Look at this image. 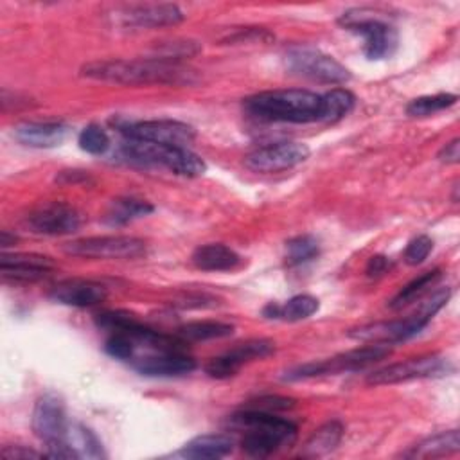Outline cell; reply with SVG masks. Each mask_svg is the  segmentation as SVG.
<instances>
[{
	"label": "cell",
	"instance_id": "1",
	"mask_svg": "<svg viewBox=\"0 0 460 460\" xmlns=\"http://www.w3.org/2000/svg\"><path fill=\"white\" fill-rule=\"evenodd\" d=\"M81 75L115 84H189L194 72L180 61L158 58L142 59H102L83 65Z\"/></svg>",
	"mask_w": 460,
	"mask_h": 460
},
{
	"label": "cell",
	"instance_id": "2",
	"mask_svg": "<svg viewBox=\"0 0 460 460\" xmlns=\"http://www.w3.org/2000/svg\"><path fill=\"white\" fill-rule=\"evenodd\" d=\"M243 108L262 122H322V95L302 88L259 92L246 97Z\"/></svg>",
	"mask_w": 460,
	"mask_h": 460
},
{
	"label": "cell",
	"instance_id": "3",
	"mask_svg": "<svg viewBox=\"0 0 460 460\" xmlns=\"http://www.w3.org/2000/svg\"><path fill=\"white\" fill-rule=\"evenodd\" d=\"M228 426L244 431L241 447L246 455L264 458L273 455L284 446H289L296 438V426L271 411L246 408L234 413L228 419Z\"/></svg>",
	"mask_w": 460,
	"mask_h": 460
},
{
	"label": "cell",
	"instance_id": "4",
	"mask_svg": "<svg viewBox=\"0 0 460 460\" xmlns=\"http://www.w3.org/2000/svg\"><path fill=\"white\" fill-rule=\"evenodd\" d=\"M449 288H442L435 291L426 302L420 304V307L411 313L406 318L401 320H390V322H376L368 325L356 327L349 332L352 340L367 341V343H399L413 338L419 334L429 322L431 318L444 307V304L449 300Z\"/></svg>",
	"mask_w": 460,
	"mask_h": 460
},
{
	"label": "cell",
	"instance_id": "5",
	"mask_svg": "<svg viewBox=\"0 0 460 460\" xmlns=\"http://www.w3.org/2000/svg\"><path fill=\"white\" fill-rule=\"evenodd\" d=\"M122 153L131 162L142 165H160L185 178H198L207 172L205 160L183 146H165L126 138L122 144Z\"/></svg>",
	"mask_w": 460,
	"mask_h": 460
},
{
	"label": "cell",
	"instance_id": "6",
	"mask_svg": "<svg viewBox=\"0 0 460 460\" xmlns=\"http://www.w3.org/2000/svg\"><path fill=\"white\" fill-rule=\"evenodd\" d=\"M392 354L390 345L386 343H370L365 347H358L347 352H341L338 356L320 359V361H309L304 365H298L286 372V381H300V379H311V377H322V376H334L341 372H356L363 370Z\"/></svg>",
	"mask_w": 460,
	"mask_h": 460
},
{
	"label": "cell",
	"instance_id": "7",
	"mask_svg": "<svg viewBox=\"0 0 460 460\" xmlns=\"http://www.w3.org/2000/svg\"><path fill=\"white\" fill-rule=\"evenodd\" d=\"M374 14L376 11L372 9H349L340 16L338 23L349 32L363 38V52L367 59L390 58L397 49V31Z\"/></svg>",
	"mask_w": 460,
	"mask_h": 460
},
{
	"label": "cell",
	"instance_id": "8",
	"mask_svg": "<svg viewBox=\"0 0 460 460\" xmlns=\"http://www.w3.org/2000/svg\"><path fill=\"white\" fill-rule=\"evenodd\" d=\"M284 66L296 77L323 84H343L350 79V72L332 56L309 45H295L284 52Z\"/></svg>",
	"mask_w": 460,
	"mask_h": 460
},
{
	"label": "cell",
	"instance_id": "9",
	"mask_svg": "<svg viewBox=\"0 0 460 460\" xmlns=\"http://www.w3.org/2000/svg\"><path fill=\"white\" fill-rule=\"evenodd\" d=\"M63 252L86 259H138L146 255L147 244L133 235H92L65 243Z\"/></svg>",
	"mask_w": 460,
	"mask_h": 460
},
{
	"label": "cell",
	"instance_id": "10",
	"mask_svg": "<svg viewBox=\"0 0 460 460\" xmlns=\"http://www.w3.org/2000/svg\"><path fill=\"white\" fill-rule=\"evenodd\" d=\"M453 370V365L447 358L440 354H428L419 358H410L406 361L386 365L379 370H374L367 376L368 385H395L413 379L440 377Z\"/></svg>",
	"mask_w": 460,
	"mask_h": 460
},
{
	"label": "cell",
	"instance_id": "11",
	"mask_svg": "<svg viewBox=\"0 0 460 460\" xmlns=\"http://www.w3.org/2000/svg\"><path fill=\"white\" fill-rule=\"evenodd\" d=\"M119 131L128 140L165 144V146H183L187 147L194 138L196 131L190 124L172 119H153L138 122H120Z\"/></svg>",
	"mask_w": 460,
	"mask_h": 460
},
{
	"label": "cell",
	"instance_id": "12",
	"mask_svg": "<svg viewBox=\"0 0 460 460\" xmlns=\"http://www.w3.org/2000/svg\"><path fill=\"white\" fill-rule=\"evenodd\" d=\"M111 18L124 29H158L181 23L185 14L174 4H135L115 7Z\"/></svg>",
	"mask_w": 460,
	"mask_h": 460
},
{
	"label": "cell",
	"instance_id": "13",
	"mask_svg": "<svg viewBox=\"0 0 460 460\" xmlns=\"http://www.w3.org/2000/svg\"><path fill=\"white\" fill-rule=\"evenodd\" d=\"M309 158V147L302 142H275L261 146L246 155L244 165L255 172H280L293 169Z\"/></svg>",
	"mask_w": 460,
	"mask_h": 460
},
{
	"label": "cell",
	"instance_id": "14",
	"mask_svg": "<svg viewBox=\"0 0 460 460\" xmlns=\"http://www.w3.org/2000/svg\"><path fill=\"white\" fill-rule=\"evenodd\" d=\"M273 350H275V343L271 340L252 338L243 343H237L225 354L212 358L205 365V372L214 379H228V377L235 376L243 368V365L255 361V359H262V358L273 354Z\"/></svg>",
	"mask_w": 460,
	"mask_h": 460
},
{
	"label": "cell",
	"instance_id": "15",
	"mask_svg": "<svg viewBox=\"0 0 460 460\" xmlns=\"http://www.w3.org/2000/svg\"><path fill=\"white\" fill-rule=\"evenodd\" d=\"M25 226L40 235H68L79 230L81 214L66 203H45L25 217Z\"/></svg>",
	"mask_w": 460,
	"mask_h": 460
},
{
	"label": "cell",
	"instance_id": "16",
	"mask_svg": "<svg viewBox=\"0 0 460 460\" xmlns=\"http://www.w3.org/2000/svg\"><path fill=\"white\" fill-rule=\"evenodd\" d=\"M32 429L45 444L66 440L70 424L63 402L54 394L41 395L32 410Z\"/></svg>",
	"mask_w": 460,
	"mask_h": 460
},
{
	"label": "cell",
	"instance_id": "17",
	"mask_svg": "<svg viewBox=\"0 0 460 460\" xmlns=\"http://www.w3.org/2000/svg\"><path fill=\"white\" fill-rule=\"evenodd\" d=\"M54 270V262L47 255L38 253H2L0 273L13 282H38L47 279Z\"/></svg>",
	"mask_w": 460,
	"mask_h": 460
},
{
	"label": "cell",
	"instance_id": "18",
	"mask_svg": "<svg viewBox=\"0 0 460 460\" xmlns=\"http://www.w3.org/2000/svg\"><path fill=\"white\" fill-rule=\"evenodd\" d=\"M108 291L101 282L86 279H66L52 286L49 296L70 307H92L106 298Z\"/></svg>",
	"mask_w": 460,
	"mask_h": 460
},
{
	"label": "cell",
	"instance_id": "19",
	"mask_svg": "<svg viewBox=\"0 0 460 460\" xmlns=\"http://www.w3.org/2000/svg\"><path fill=\"white\" fill-rule=\"evenodd\" d=\"M133 368L147 377H176L192 372L196 368V361L183 350L156 352L151 356L137 358L133 361Z\"/></svg>",
	"mask_w": 460,
	"mask_h": 460
},
{
	"label": "cell",
	"instance_id": "20",
	"mask_svg": "<svg viewBox=\"0 0 460 460\" xmlns=\"http://www.w3.org/2000/svg\"><path fill=\"white\" fill-rule=\"evenodd\" d=\"M68 128L63 122H23L14 128V138L29 147L49 149L59 146Z\"/></svg>",
	"mask_w": 460,
	"mask_h": 460
},
{
	"label": "cell",
	"instance_id": "21",
	"mask_svg": "<svg viewBox=\"0 0 460 460\" xmlns=\"http://www.w3.org/2000/svg\"><path fill=\"white\" fill-rule=\"evenodd\" d=\"M190 261L203 271H230L241 264V255L226 244L207 243L192 252Z\"/></svg>",
	"mask_w": 460,
	"mask_h": 460
},
{
	"label": "cell",
	"instance_id": "22",
	"mask_svg": "<svg viewBox=\"0 0 460 460\" xmlns=\"http://www.w3.org/2000/svg\"><path fill=\"white\" fill-rule=\"evenodd\" d=\"M234 451V438L223 433H208L190 438L180 455L185 458L205 460V458H223Z\"/></svg>",
	"mask_w": 460,
	"mask_h": 460
},
{
	"label": "cell",
	"instance_id": "23",
	"mask_svg": "<svg viewBox=\"0 0 460 460\" xmlns=\"http://www.w3.org/2000/svg\"><path fill=\"white\" fill-rule=\"evenodd\" d=\"M320 307L318 298L311 295H296L291 296L286 304H277L270 302L264 309L262 314L268 320H284V322H300L314 314Z\"/></svg>",
	"mask_w": 460,
	"mask_h": 460
},
{
	"label": "cell",
	"instance_id": "24",
	"mask_svg": "<svg viewBox=\"0 0 460 460\" xmlns=\"http://www.w3.org/2000/svg\"><path fill=\"white\" fill-rule=\"evenodd\" d=\"M460 449V433L458 429H447L440 431L437 435H431L419 444H415L410 451L404 453L408 458H437V456H447L453 453H458Z\"/></svg>",
	"mask_w": 460,
	"mask_h": 460
},
{
	"label": "cell",
	"instance_id": "25",
	"mask_svg": "<svg viewBox=\"0 0 460 460\" xmlns=\"http://www.w3.org/2000/svg\"><path fill=\"white\" fill-rule=\"evenodd\" d=\"M341 438H343V424L338 420H329L313 431V435L304 444L302 456H309V458L323 456L334 451L341 442Z\"/></svg>",
	"mask_w": 460,
	"mask_h": 460
},
{
	"label": "cell",
	"instance_id": "26",
	"mask_svg": "<svg viewBox=\"0 0 460 460\" xmlns=\"http://www.w3.org/2000/svg\"><path fill=\"white\" fill-rule=\"evenodd\" d=\"M155 210V207L146 201V199H138V198H117L111 201L110 208L106 210L104 216V223L110 226H122L128 225L138 217H144L147 214H151Z\"/></svg>",
	"mask_w": 460,
	"mask_h": 460
},
{
	"label": "cell",
	"instance_id": "27",
	"mask_svg": "<svg viewBox=\"0 0 460 460\" xmlns=\"http://www.w3.org/2000/svg\"><path fill=\"white\" fill-rule=\"evenodd\" d=\"M234 325L217 320H196L187 322L178 327L176 336L185 341H207V340H219L234 334Z\"/></svg>",
	"mask_w": 460,
	"mask_h": 460
},
{
	"label": "cell",
	"instance_id": "28",
	"mask_svg": "<svg viewBox=\"0 0 460 460\" xmlns=\"http://www.w3.org/2000/svg\"><path fill=\"white\" fill-rule=\"evenodd\" d=\"M356 97L347 88H332L322 95V122H336L349 115Z\"/></svg>",
	"mask_w": 460,
	"mask_h": 460
},
{
	"label": "cell",
	"instance_id": "29",
	"mask_svg": "<svg viewBox=\"0 0 460 460\" xmlns=\"http://www.w3.org/2000/svg\"><path fill=\"white\" fill-rule=\"evenodd\" d=\"M442 277L440 270H431V271H424L422 275H419L417 279H413L411 282H408L392 300H390V307L392 309H402L408 304L419 300L424 293H428V289L431 286L437 284V280Z\"/></svg>",
	"mask_w": 460,
	"mask_h": 460
},
{
	"label": "cell",
	"instance_id": "30",
	"mask_svg": "<svg viewBox=\"0 0 460 460\" xmlns=\"http://www.w3.org/2000/svg\"><path fill=\"white\" fill-rule=\"evenodd\" d=\"M458 101V97L455 93H435V95H422L417 97L413 101H410V104L406 106V113L410 117H429L435 115L442 110L451 108L455 102Z\"/></svg>",
	"mask_w": 460,
	"mask_h": 460
},
{
	"label": "cell",
	"instance_id": "31",
	"mask_svg": "<svg viewBox=\"0 0 460 460\" xmlns=\"http://www.w3.org/2000/svg\"><path fill=\"white\" fill-rule=\"evenodd\" d=\"M66 440L74 446V449L79 453V456H90V458H104V451H102V444L99 442V438L95 437V433L92 429H88L86 426H74L68 429Z\"/></svg>",
	"mask_w": 460,
	"mask_h": 460
},
{
	"label": "cell",
	"instance_id": "32",
	"mask_svg": "<svg viewBox=\"0 0 460 460\" xmlns=\"http://www.w3.org/2000/svg\"><path fill=\"white\" fill-rule=\"evenodd\" d=\"M318 253H320V244H318L316 237H313L309 234L296 235L286 243V259H288V264H291V266L309 262Z\"/></svg>",
	"mask_w": 460,
	"mask_h": 460
},
{
	"label": "cell",
	"instance_id": "33",
	"mask_svg": "<svg viewBox=\"0 0 460 460\" xmlns=\"http://www.w3.org/2000/svg\"><path fill=\"white\" fill-rule=\"evenodd\" d=\"M77 144L88 155H102L110 147V137L99 124H88L79 133Z\"/></svg>",
	"mask_w": 460,
	"mask_h": 460
},
{
	"label": "cell",
	"instance_id": "34",
	"mask_svg": "<svg viewBox=\"0 0 460 460\" xmlns=\"http://www.w3.org/2000/svg\"><path fill=\"white\" fill-rule=\"evenodd\" d=\"M104 352L115 359H133L135 341L122 332H113L104 343Z\"/></svg>",
	"mask_w": 460,
	"mask_h": 460
},
{
	"label": "cell",
	"instance_id": "35",
	"mask_svg": "<svg viewBox=\"0 0 460 460\" xmlns=\"http://www.w3.org/2000/svg\"><path fill=\"white\" fill-rule=\"evenodd\" d=\"M431 250H433V239L429 235H417L408 243L404 250V261L410 266L422 264L428 259Z\"/></svg>",
	"mask_w": 460,
	"mask_h": 460
},
{
	"label": "cell",
	"instance_id": "36",
	"mask_svg": "<svg viewBox=\"0 0 460 460\" xmlns=\"http://www.w3.org/2000/svg\"><path fill=\"white\" fill-rule=\"evenodd\" d=\"M295 406L293 399L288 397H280V395H262L259 399H255L253 402H250L248 408H255V410H262V411H279V410H289Z\"/></svg>",
	"mask_w": 460,
	"mask_h": 460
},
{
	"label": "cell",
	"instance_id": "37",
	"mask_svg": "<svg viewBox=\"0 0 460 460\" xmlns=\"http://www.w3.org/2000/svg\"><path fill=\"white\" fill-rule=\"evenodd\" d=\"M2 456L7 460H25V458H41L47 455L34 451L31 447H25V446H5L2 449Z\"/></svg>",
	"mask_w": 460,
	"mask_h": 460
},
{
	"label": "cell",
	"instance_id": "38",
	"mask_svg": "<svg viewBox=\"0 0 460 460\" xmlns=\"http://www.w3.org/2000/svg\"><path fill=\"white\" fill-rule=\"evenodd\" d=\"M438 160L444 164H458L460 160V138H453L438 151Z\"/></svg>",
	"mask_w": 460,
	"mask_h": 460
},
{
	"label": "cell",
	"instance_id": "39",
	"mask_svg": "<svg viewBox=\"0 0 460 460\" xmlns=\"http://www.w3.org/2000/svg\"><path fill=\"white\" fill-rule=\"evenodd\" d=\"M388 266H390V262L385 255H374V257H370L365 271L368 277H379L388 270Z\"/></svg>",
	"mask_w": 460,
	"mask_h": 460
},
{
	"label": "cell",
	"instance_id": "40",
	"mask_svg": "<svg viewBox=\"0 0 460 460\" xmlns=\"http://www.w3.org/2000/svg\"><path fill=\"white\" fill-rule=\"evenodd\" d=\"M90 180V174L84 171H61L56 176V181L59 183H86Z\"/></svg>",
	"mask_w": 460,
	"mask_h": 460
},
{
	"label": "cell",
	"instance_id": "41",
	"mask_svg": "<svg viewBox=\"0 0 460 460\" xmlns=\"http://www.w3.org/2000/svg\"><path fill=\"white\" fill-rule=\"evenodd\" d=\"M14 243H18V237H16L14 234H9L7 230H2V232H0V246H2V248L13 246Z\"/></svg>",
	"mask_w": 460,
	"mask_h": 460
}]
</instances>
